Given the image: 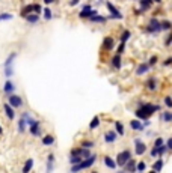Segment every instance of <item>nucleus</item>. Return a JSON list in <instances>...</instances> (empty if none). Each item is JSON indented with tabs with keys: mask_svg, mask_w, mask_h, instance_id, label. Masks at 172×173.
<instances>
[{
	"mask_svg": "<svg viewBox=\"0 0 172 173\" xmlns=\"http://www.w3.org/2000/svg\"><path fill=\"white\" fill-rule=\"evenodd\" d=\"M153 6V0H140V11H147Z\"/></svg>",
	"mask_w": 172,
	"mask_h": 173,
	"instance_id": "412c9836",
	"label": "nucleus"
},
{
	"mask_svg": "<svg viewBox=\"0 0 172 173\" xmlns=\"http://www.w3.org/2000/svg\"><path fill=\"white\" fill-rule=\"evenodd\" d=\"M160 27H162V30H171L172 29V24L169 21H162L160 23Z\"/></svg>",
	"mask_w": 172,
	"mask_h": 173,
	"instance_id": "2f4dec72",
	"label": "nucleus"
},
{
	"mask_svg": "<svg viewBox=\"0 0 172 173\" xmlns=\"http://www.w3.org/2000/svg\"><path fill=\"white\" fill-rule=\"evenodd\" d=\"M155 62H157V57H151V60H150V66H151V65H154Z\"/></svg>",
	"mask_w": 172,
	"mask_h": 173,
	"instance_id": "8fccbe9b",
	"label": "nucleus"
},
{
	"mask_svg": "<svg viewBox=\"0 0 172 173\" xmlns=\"http://www.w3.org/2000/svg\"><path fill=\"white\" fill-rule=\"evenodd\" d=\"M122 167H124V170H125V172H135V170H136V161L130 158V159H128V161H127Z\"/></svg>",
	"mask_w": 172,
	"mask_h": 173,
	"instance_id": "f8f14e48",
	"label": "nucleus"
},
{
	"mask_svg": "<svg viewBox=\"0 0 172 173\" xmlns=\"http://www.w3.org/2000/svg\"><path fill=\"white\" fill-rule=\"evenodd\" d=\"M171 44H172V33H169V36L166 38V41H165V45L166 47H169Z\"/></svg>",
	"mask_w": 172,
	"mask_h": 173,
	"instance_id": "58836bf2",
	"label": "nucleus"
},
{
	"mask_svg": "<svg viewBox=\"0 0 172 173\" xmlns=\"http://www.w3.org/2000/svg\"><path fill=\"white\" fill-rule=\"evenodd\" d=\"M0 21H2V20H0Z\"/></svg>",
	"mask_w": 172,
	"mask_h": 173,
	"instance_id": "5fc2aeb1",
	"label": "nucleus"
},
{
	"mask_svg": "<svg viewBox=\"0 0 172 173\" xmlns=\"http://www.w3.org/2000/svg\"><path fill=\"white\" fill-rule=\"evenodd\" d=\"M160 144H163V139H162V137H158V139H155L154 146H160Z\"/></svg>",
	"mask_w": 172,
	"mask_h": 173,
	"instance_id": "37998d69",
	"label": "nucleus"
},
{
	"mask_svg": "<svg viewBox=\"0 0 172 173\" xmlns=\"http://www.w3.org/2000/svg\"><path fill=\"white\" fill-rule=\"evenodd\" d=\"M26 21L30 23V24H35V23H38V21H39V15L36 14V12H32V14L26 15Z\"/></svg>",
	"mask_w": 172,
	"mask_h": 173,
	"instance_id": "2eb2a0df",
	"label": "nucleus"
},
{
	"mask_svg": "<svg viewBox=\"0 0 172 173\" xmlns=\"http://www.w3.org/2000/svg\"><path fill=\"white\" fill-rule=\"evenodd\" d=\"M165 104L171 109V107H172V98H171V97H166V98H165Z\"/></svg>",
	"mask_w": 172,
	"mask_h": 173,
	"instance_id": "ea45409f",
	"label": "nucleus"
},
{
	"mask_svg": "<svg viewBox=\"0 0 172 173\" xmlns=\"http://www.w3.org/2000/svg\"><path fill=\"white\" fill-rule=\"evenodd\" d=\"M115 127H116L118 134L122 136V134H124V127H122V124H121V122H115Z\"/></svg>",
	"mask_w": 172,
	"mask_h": 173,
	"instance_id": "473e14b6",
	"label": "nucleus"
},
{
	"mask_svg": "<svg viewBox=\"0 0 172 173\" xmlns=\"http://www.w3.org/2000/svg\"><path fill=\"white\" fill-rule=\"evenodd\" d=\"M150 69V63H140L139 66H137V69H136V74L137 75H142V74H145Z\"/></svg>",
	"mask_w": 172,
	"mask_h": 173,
	"instance_id": "a211bd4d",
	"label": "nucleus"
},
{
	"mask_svg": "<svg viewBox=\"0 0 172 173\" xmlns=\"http://www.w3.org/2000/svg\"><path fill=\"white\" fill-rule=\"evenodd\" d=\"M147 87H148L150 90H155V80H154V78H151L150 81L147 83Z\"/></svg>",
	"mask_w": 172,
	"mask_h": 173,
	"instance_id": "f704fd0d",
	"label": "nucleus"
},
{
	"mask_svg": "<svg viewBox=\"0 0 172 173\" xmlns=\"http://www.w3.org/2000/svg\"><path fill=\"white\" fill-rule=\"evenodd\" d=\"M32 167H33V159H32V158H29L27 161H26L24 167H23V173H29V172L32 170Z\"/></svg>",
	"mask_w": 172,
	"mask_h": 173,
	"instance_id": "5701e85b",
	"label": "nucleus"
},
{
	"mask_svg": "<svg viewBox=\"0 0 172 173\" xmlns=\"http://www.w3.org/2000/svg\"><path fill=\"white\" fill-rule=\"evenodd\" d=\"M53 143H55V137H53L51 134H48V136L42 137V144H45V146H50V144H53Z\"/></svg>",
	"mask_w": 172,
	"mask_h": 173,
	"instance_id": "b1692460",
	"label": "nucleus"
},
{
	"mask_svg": "<svg viewBox=\"0 0 172 173\" xmlns=\"http://www.w3.org/2000/svg\"><path fill=\"white\" fill-rule=\"evenodd\" d=\"M2 134H3V128H2V127H0V136H2Z\"/></svg>",
	"mask_w": 172,
	"mask_h": 173,
	"instance_id": "603ef678",
	"label": "nucleus"
},
{
	"mask_svg": "<svg viewBox=\"0 0 172 173\" xmlns=\"http://www.w3.org/2000/svg\"><path fill=\"white\" fill-rule=\"evenodd\" d=\"M135 114H136V116H137L139 119H147V117H148V114L145 113V112H143V110H142L140 107H139V109H137V110L135 112Z\"/></svg>",
	"mask_w": 172,
	"mask_h": 173,
	"instance_id": "cd10ccee",
	"label": "nucleus"
},
{
	"mask_svg": "<svg viewBox=\"0 0 172 173\" xmlns=\"http://www.w3.org/2000/svg\"><path fill=\"white\" fill-rule=\"evenodd\" d=\"M154 2H157V3H160V2H162V0H154Z\"/></svg>",
	"mask_w": 172,
	"mask_h": 173,
	"instance_id": "864d4df0",
	"label": "nucleus"
},
{
	"mask_svg": "<svg viewBox=\"0 0 172 173\" xmlns=\"http://www.w3.org/2000/svg\"><path fill=\"white\" fill-rule=\"evenodd\" d=\"M104 140L107 142V143L115 142V140H116V132H115V131H107V132L104 134Z\"/></svg>",
	"mask_w": 172,
	"mask_h": 173,
	"instance_id": "6ab92c4d",
	"label": "nucleus"
},
{
	"mask_svg": "<svg viewBox=\"0 0 172 173\" xmlns=\"http://www.w3.org/2000/svg\"><path fill=\"white\" fill-rule=\"evenodd\" d=\"M112 66H113L115 69H119V68H121V54H118V53H116V54L113 56V59H112Z\"/></svg>",
	"mask_w": 172,
	"mask_h": 173,
	"instance_id": "dca6fc26",
	"label": "nucleus"
},
{
	"mask_svg": "<svg viewBox=\"0 0 172 173\" xmlns=\"http://www.w3.org/2000/svg\"><path fill=\"white\" fill-rule=\"evenodd\" d=\"M26 125H27V121H26L24 116H21L20 121H18V132H24L26 131Z\"/></svg>",
	"mask_w": 172,
	"mask_h": 173,
	"instance_id": "aec40b11",
	"label": "nucleus"
},
{
	"mask_svg": "<svg viewBox=\"0 0 172 173\" xmlns=\"http://www.w3.org/2000/svg\"><path fill=\"white\" fill-rule=\"evenodd\" d=\"M130 127L133 128V129H139V131L145 128V127H143V124H140L139 121H131V122H130Z\"/></svg>",
	"mask_w": 172,
	"mask_h": 173,
	"instance_id": "393cba45",
	"label": "nucleus"
},
{
	"mask_svg": "<svg viewBox=\"0 0 172 173\" xmlns=\"http://www.w3.org/2000/svg\"><path fill=\"white\" fill-rule=\"evenodd\" d=\"M135 144H136V154H137V155H143L145 151H147V144L142 143L139 139L135 140Z\"/></svg>",
	"mask_w": 172,
	"mask_h": 173,
	"instance_id": "1a4fd4ad",
	"label": "nucleus"
},
{
	"mask_svg": "<svg viewBox=\"0 0 172 173\" xmlns=\"http://www.w3.org/2000/svg\"><path fill=\"white\" fill-rule=\"evenodd\" d=\"M162 27H160V23H158L157 18H151L150 24H148V27H147V32L150 33H157V32H160Z\"/></svg>",
	"mask_w": 172,
	"mask_h": 173,
	"instance_id": "20e7f679",
	"label": "nucleus"
},
{
	"mask_svg": "<svg viewBox=\"0 0 172 173\" xmlns=\"http://www.w3.org/2000/svg\"><path fill=\"white\" fill-rule=\"evenodd\" d=\"M53 2H55V0H44L45 5H50V3H53Z\"/></svg>",
	"mask_w": 172,
	"mask_h": 173,
	"instance_id": "3c124183",
	"label": "nucleus"
},
{
	"mask_svg": "<svg viewBox=\"0 0 172 173\" xmlns=\"http://www.w3.org/2000/svg\"><path fill=\"white\" fill-rule=\"evenodd\" d=\"M155 149H157V155H163V154H166V151H168V146H165V144H160V146H155Z\"/></svg>",
	"mask_w": 172,
	"mask_h": 173,
	"instance_id": "bb28decb",
	"label": "nucleus"
},
{
	"mask_svg": "<svg viewBox=\"0 0 172 173\" xmlns=\"http://www.w3.org/2000/svg\"><path fill=\"white\" fill-rule=\"evenodd\" d=\"M82 146H83V148H92V146H94V143H92V142H83Z\"/></svg>",
	"mask_w": 172,
	"mask_h": 173,
	"instance_id": "79ce46f5",
	"label": "nucleus"
},
{
	"mask_svg": "<svg viewBox=\"0 0 172 173\" xmlns=\"http://www.w3.org/2000/svg\"><path fill=\"white\" fill-rule=\"evenodd\" d=\"M15 57H17V53H11V54L6 57L5 63H3L5 68H12V63H14V59H15Z\"/></svg>",
	"mask_w": 172,
	"mask_h": 173,
	"instance_id": "4468645a",
	"label": "nucleus"
},
{
	"mask_svg": "<svg viewBox=\"0 0 172 173\" xmlns=\"http://www.w3.org/2000/svg\"><path fill=\"white\" fill-rule=\"evenodd\" d=\"M95 14H97V11L92 9L91 5H85L83 9H82V12L78 14V17H80V18H91V17H94Z\"/></svg>",
	"mask_w": 172,
	"mask_h": 173,
	"instance_id": "7ed1b4c3",
	"label": "nucleus"
},
{
	"mask_svg": "<svg viewBox=\"0 0 172 173\" xmlns=\"http://www.w3.org/2000/svg\"><path fill=\"white\" fill-rule=\"evenodd\" d=\"M12 74H14V69L12 68H5V75L9 78V77H12Z\"/></svg>",
	"mask_w": 172,
	"mask_h": 173,
	"instance_id": "e433bc0d",
	"label": "nucleus"
},
{
	"mask_svg": "<svg viewBox=\"0 0 172 173\" xmlns=\"http://www.w3.org/2000/svg\"><path fill=\"white\" fill-rule=\"evenodd\" d=\"M139 107L145 112V113H147L148 114V117L154 113V112H157L158 110V107H157V105H153V104H143V102H140V105H139Z\"/></svg>",
	"mask_w": 172,
	"mask_h": 173,
	"instance_id": "0eeeda50",
	"label": "nucleus"
},
{
	"mask_svg": "<svg viewBox=\"0 0 172 173\" xmlns=\"http://www.w3.org/2000/svg\"><path fill=\"white\" fill-rule=\"evenodd\" d=\"M151 155H153V157H157V149H155V146L151 149Z\"/></svg>",
	"mask_w": 172,
	"mask_h": 173,
	"instance_id": "09e8293b",
	"label": "nucleus"
},
{
	"mask_svg": "<svg viewBox=\"0 0 172 173\" xmlns=\"http://www.w3.org/2000/svg\"><path fill=\"white\" fill-rule=\"evenodd\" d=\"M29 127H30V134L32 136H39L41 134V131H39V128H41V122L39 121H35L33 119V121L29 124Z\"/></svg>",
	"mask_w": 172,
	"mask_h": 173,
	"instance_id": "6e6552de",
	"label": "nucleus"
},
{
	"mask_svg": "<svg viewBox=\"0 0 172 173\" xmlns=\"http://www.w3.org/2000/svg\"><path fill=\"white\" fill-rule=\"evenodd\" d=\"M130 158H131V152H130V151H122V152L118 154V157H116V164L122 167Z\"/></svg>",
	"mask_w": 172,
	"mask_h": 173,
	"instance_id": "f03ea898",
	"label": "nucleus"
},
{
	"mask_svg": "<svg viewBox=\"0 0 172 173\" xmlns=\"http://www.w3.org/2000/svg\"><path fill=\"white\" fill-rule=\"evenodd\" d=\"M89 20H91V21H94V23H104V21H106V17H100L98 14H95L94 17H91Z\"/></svg>",
	"mask_w": 172,
	"mask_h": 173,
	"instance_id": "c85d7f7f",
	"label": "nucleus"
},
{
	"mask_svg": "<svg viewBox=\"0 0 172 173\" xmlns=\"http://www.w3.org/2000/svg\"><path fill=\"white\" fill-rule=\"evenodd\" d=\"M104 164L107 166L109 169H113V170L116 169V163L113 161V159H112L110 157H104Z\"/></svg>",
	"mask_w": 172,
	"mask_h": 173,
	"instance_id": "4be33fe9",
	"label": "nucleus"
},
{
	"mask_svg": "<svg viewBox=\"0 0 172 173\" xmlns=\"http://www.w3.org/2000/svg\"><path fill=\"white\" fill-rule=\"evenodd\" d=\"M95 159H97V157L91 154L88 158H83V159H82V161L78 163V164H73L71 170H73V172H78V170H83V169H89L92 164L95 163Z\"/></svg>",
	"mask_w": 172,
	"mask_h": 173,
	"instance_id": "f257e3e1",
	"label": "nucleus"
},
{
	"mask_svg": "<svg viewBox=\"0 0 172 173\" xmlns=\"http://www.w3.org/2000/svg\"><path fill=\"white\" fill-rule=\"evenodd\" d=\"M98 125H100V117H98V116H95V117L91 121V124H89V128H91V129H95Z\"/></svg>",
	"mask_w": 172,
	"mask_h": 173,
	"instance_id": "a878e982",
	"label": "nucleus"
},
{
	"mask_svg": "<svg viewBox=\"0 0 172 173\" xmlns=\"http://www.w3.org/2000/svg\"><path fill=\"white\" fill-rule=\"evenodd\" d=\"M122 51H124V42H121V45L118 47V54H121Z\"/></svg>",
	"mask_w": 172,
	"mask_h": 173,
	"instance_id": "a18cd8bd",
	"label": "nucleus"
},
{
	"mask_svg": "<svg viewBox=\"0 0 172 173\" xmlns=\"http://www.w3.org/2000/svg\"><path fill=\"white\" fill-rule=\"evenodd\" d=\"M42 12H44V18H45V20H51V18H53V14H51V11H50L48 8H45Z\"/></svg>",
	"mask_w": 172,
	"mask_h": 173,
	"instance_id": "72a5a7b5",
	"label": "nucleus"
},
{
	"mask_svg": "<svg viewBox=\"0 0 172 173\" xmlns=\"http://www.w3.org/2000/svg\"><path fill=\"white\" fill-rule=\"evenodd\" d=\"M32 12H35V3H32V5H26V6H24V8L21 9L20 15H21L23 18H26V15L32 14Z\"/></svg>",
	"mask_w": 172,
	"mask_h": 173,
	"instance_id": "9b49d317",
	"label": "nucleus"
},
{
	"mask_svg": "<svg viewBox=\"0 0 172 173\" xmlns=\"http://www.w3.org/2000/svg\"><path fill=\"white\" fill-rule=\"evenodd\" d=\"M12 17H14L12 14H2L0 15V20H12Z\"/></svg>",
	"mask_w": 172,
	"mask_h": 173,
	"instance_id": "4c0bfd02",
	"label": "nucleus"
},
{
	"mask_svg": "<svg viewBox=\"0 0 172 173\" xmlns=\"http://www.w3.org/2000/svg\"><path fill=\"white\" fill-rule=\"evenodd\" d=\"M103 48H104V50H112V48H113V39H112L110 36L104 38V41H103Z\"/></svg>",
	"mask_w": 172,
	"mask_h": 173,
	"instance_id": "f3484780",
	"label": "nucleus"
},
{
	"mask_svg": "<svg viewBox=\"0 0 172 173\" xmlns=\"http://www.w3.org/2000/svg\"><path fill=\"white\" fill-rule=\"evenodd\" d=\"M128 38H130V32H128V30H125V32L122 33V36H121V42H124V44H125V41H127Z\"/></svg>",
	"mask_w": 172,
	"mask_h": 173,
	"instance_id": "c9c22d12",
	"label": "nucleus"
},
{
	"mask_svg": "<svg viewBox=\"0 0 172 173\" xmlns=\"http://www.w3.org/2000/svg\"><path fill=\"white\" fill-rule=\"evenodd\" d=\"M8 102H9V105H12L14 109H20L21 105H23V99H21V97H18V95H9V99H8Z\"/></svg>",
	"mask_w": 172,
	"mask_h": 173,
	"instance_id": "39448f33",
	"label": "nucleus"
},
{
	"mask_svg": "<svg viewBox=\"0 0 172 173\" xmlns=\"http://www.w3.org/2000/svg\"><path fill=\"white\" fill-rule=\"evenodd\" d=\"M160 119H162V121L169 122V121H172V113H169V112H163V113H162V116H160Z\"/></svg>",
	"mask_w": 172,
	"mask_h": 173,
	"instance_id": "c756f323",
	"label": "nucleus"
},
{
	"mask_svg": "<svg viewBox=\"0 0 172 173\" xmlns=\"http://www.w3.org/2000/svg\"><path fill=\"white\" fill-rule=\"evenodd\" d=\"M3 110H5V114H6V117H8V119H11V121H12V119L15 117V112H14V107H12V105H9V102L3 105Z\"/></svg>",
	"mask_w": 172,
	"mask_h": 173,
	"instance_id": "9d476101",
	"label": "nucleus"
},
{
	"mask_svg": "<svg viewBox=\"0 0 172 173\" xmlns=\"http://www.w3.org/2000/svg\"><path fill=\"white\" fill-rule=\"evenodd\" d=\"M78 2H80V0H71V2H70V6H76Z\"/></svg>",
	"mask_w": 172,
	"mask_h": 173,
	"instance_id": "de8ad7c7",
	"label": "nucleus"
},
{
	"mask_svg": "<svg viewBox=\"0 0 172 173\" xmlns=\"http://www.w3.org/2000/svg\"><path fill=\"white\" fill-rule=\"evenodd\" d=\"M136 169H137L139 172H143L145 169H147V166H145V163H139V164L136 166Z\"/></svg>",
	"mask_w": 172,
	"mask_h": 173,
	"instance_id": "a19ab883",
	"label": "nucleus"
},
{
	"mask_svg": "<svg viewBox=\"0 0 172 173\" xmlns=\"http://www.w3.org/2000/svg\"><path fill=\"white\" fill-rule=\"evenodd\" d=\"M153 169H154L155 172L162 170V169H163V159H162V158H160V159H157V161H155V164L153 166Z\"/></svg>",
	"mask_w": 172,
	"mask_h": 173,
	"instance_id": "7c9ffc66",
	"label": "nucleus"
},
{
	"mask_svg": "<svg viewBox=\"0 0 172 173\" xmlns=\"http://www.w3.org/2000/svg\"><path fill=\"white\" fill-rule=\"evenodd\" d=\"M14 89H15L14 83H12V81H11V80H6V83H5V86H3V92H5V94L11 95V94H12V92H14Z\"/></svg>",
	"mask_w": 172,
	"mask_h": 173,
	"instance_id": "ddd939ff",
	"label": "nucleus"
},
{
	"mask_svg": "<svg viewBox=\"0 0 172 173\" xmlns=\"http://www.w3.org/2000/svg\"><path fill=\"white\" fill-rule=\"evenodd\" d=\"M166 146H168V151H172V137L168 140V143H166Z\"/></svg>",
	"mask_w": 172,
	"mask_h": 173,
	"instance_id": "c03bdc74",
	"label": "nucleus"
},
{
	"mask_svg": "<svg viewBox=\"0 0 172 173\" xmlns=\"http://www.w3.org/2000/svg\"><path fill=\"white\" fill-rule=\"evenodd\" d=\"M106 5H107V9L110 11V17L109 18H116V20H122V14H121V12L119 11H118L110 2H107V3H106Z\"/></svg>",
	"mask_w": 172,
	"mask_h": 173,
	"instance_id": "423d86ee",
	"label": "nucleus"
},
{
	"mask_svg": "<svg viewBox=\"0 0 172 173\" xmlns=\"http://www.w3.org/2000/svg\"><path fill=\"white\" fill-rule=\"evenodd\" d=\"M171 63H172V57H169V59H166V60L163 62V65H166V66H168V65H171Z\"/></svg>",
	"mask_w": 172,
	"mask_h": 173,
	"instance_id": "49530a36",
	"label": "nucleus"
}]
</instances>
